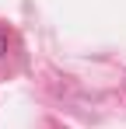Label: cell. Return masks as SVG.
<instances>
[{
    "mask_svg": "<svg viewBox=\"0 0 126 129\" xmlns=\"http://www.w3.org/2000/svg\"><path fill=\"white\" fill-rule=\"evenodd\" d=\"M4 52H7V31L0 28V56H4Z\"/></svg>",
    "mask_w": 126,
    "mask_h": 129,
    "instance_id": "obj_1",
    "label": "cell"
}]
</instances>
